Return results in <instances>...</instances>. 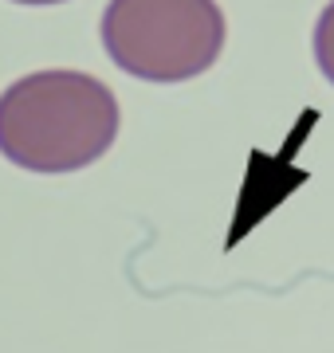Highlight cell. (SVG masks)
<instances>
[{"instance_id": "1", "label": "cell", "mask_w": 334, "mask_h": 353, "mask_svg": "<svg viewBox=\"0 0 334 353\" xmlns=\"http://www.w3.org/2000/svg\"><path fill=\"white\" fill-rule=\"evenodd\" d=\"M118 138V99L87 71H36L0 94V153L28 173H75Z\"/></svg>"}, {"instance_id": "2", "label": "cell", "mask_w": 334, "mask_h": 353, "mask_svg": "<svg viewBox=\"0 0 334 353\" xmlns=\"http://www.w3.org/2000/svg\"><path fill=\"white\" fill-rule=\"evenodd\" d=\"M103 48L134 79L185 83L217 63L224 12L217 0H110Z\"/></svg>"}, {"instance_id": "3", "label": "cell", "mask_w": 334, "mask_h": 353, "mask_svg": "<svg viewBox=\"0 0 334 353\" xmlns=\"http://www.w3.org/2000/svg\"><path fill=\"white\" fill-rule=\"evenodd\" d=\"M315 63L326 75V83L334 87V0L322 8L319 24H315Z\"/></svg>"}, {"instance_id": "4", "label": "cell", "mask_w": 334, "mask_h": 353, "mask_svg": "<svg viewBox=\"0 0 334 353\" xmlns=\"http://www.w3.org/2000/svg\"><path fill=\"white\" fill-rule=\"evenodd\" d=\"M12 4H63V0H12Z\"/></svg>"}]
</instances>
